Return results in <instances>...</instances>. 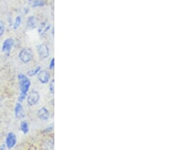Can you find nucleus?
<instances>
[{
  "label": "nucleus",
  "instance_id": "f257e3e1",
  "mask_svg": "<svg viewBox=\"0 0 170 150\" xmlns=\"http://www.w3.org/2000/svg\"><path fill=\"white\" fill-rule=\"evenodd\" d=\"M18 81H19L20 90H21V93H20L19 97H18V101H19V103H21L22 101H24L27 98L29 87H30L31 82L28 77L27 75H23V74L18 75Z\"/></svg>",
  "mask_w": 170,
  "mask_h": 150
},
{
  "label": "nucleus",
  "instance_id": "f03ea898",
  "mask_svg": "<svg viewBox=\"0 0 170 150\" xmlns=\"http://www.w3.org/2000/svg\"><path fill=\"white\" fill-rule=\"evenodd\" d=\"M18 57L22 62L24 63V64H27L33 60L34 54H33V50L29 48H24L19 53Z\"/></svg>",
  "mask_w": 170,
  "mask_h": 150
},
{
  "label": "nucleus",
  "instance_id": "7ed1b4c3",
  "mask_svg": "<svg viewBox=\"0 0 170 150\" xmlns=\"http://www.w3.org/2000/svg\"><path fill=\"white\" fill-rule=\"evenodd\" d=\"M40 99V94L37 90H33L30 92H28L27 96V104L29 106H33V105H36L39 103Z\"/></svg>",
  "mask_w": 170,
  "mask_h": 150
},
{
  "label": "nucleus",
  "instance_id": "20e7f679",
  "mask_svg": "<svg viewBox=\"0 0 170 150\" xmlns=\"http://www.w3.org/2000/svg\"><path fill=\"white\" fill-rule=\"evenodd\" d=\"M36 50H37L39 56H40L42 59H46L49 57L50 55L49 48L46 44L45 43L39 44V45L36 46Z\"/></svg>",
  "mask_w": 170,
  "mask_h": 150
},
{
  "label": "nucleus",
  "instance_id": "39448f33",
  "mask_svg": "<svg viewBox=\"0 0 170 150\" xmlns=\"http://www.w3.org/2000/svg\"><path fill=\"white\" fill-rule=\"evenodd\" d=\"M36 76H37V79L39 80V81L42 83V84L48 83L50 81V79H51L50 73L48 71H45V70H41Z\"/></svg>",
  "mask_w": 170,
  "mask_h": 150
},
{
  "label": "nucleus",
  "instance_id": "423d86ee",
  "mask_svg": "<svg viewBox=\"0 0 170 150\" xmlns=\"http://www.w3.org/2000/svg\"><path fill=\"white\" fill-rule=\"evenodd\" d=\"M17 143V136L15 133L11 132L7 135L6 139H5V146L8 149H12Z\"/></svg>",
  "mask_w": 170,
  "mask_h": 150
},
{
  "label": "nucleus",
  "instance_id": "0eeeda50",
  "mask_svg": "<svg viewBox=\"0 0 170 150\" xmlns=\"http://www.w3.org/2000/svg\"><path fill=\"white\" fill-rule=\"evenodd\" d=\"M14 44V41L12 38H8L3 42V47H2V50H3V53H5V54H9L11 52V50L13 48Z\"/></svg>",
  "mask_w": 170,
  "mask_h": 150
},
{
  "label": "nucleus",
  "instance_id": "6e6552de",
  "mask_svg": "<svg viewBox=\"0 0 170 150\" xmlns=\"http://www.w3.org/2000/svg\"><path fill=\"white\" fill-rule=\"evenodd\" d=\"M37 116L40 120L42 121H47L50 118V112L45 107H42L38 110Z\"/></svg>",
  "mask_w": 170,
  "mask_h": 150
},
{
  "label": "nucleus",
  "instance_id": "1a4fd4ad",
  "mask_svg": "<svg viewBox=\"0 0 170 150\" xmlns=\"http://www.w3.org/2000/svg\"><path fill=\"white\" fill-rule=\"evenodd\" d=\"M14 114L18 119H21L24 117V111L23 106H22L21 103H18L16 104L15 108H14Z\"/></svg>",
  "mask_w": 170,
  "mask_h": 150
},
{
  "label": "nucleus",
  "instance_id": "9d476101",
  "mask_svg": "<svg viewBox=\"0 0 170 150\" xmlns=\"http://www.w3.org/2000/svg\"><path fill=\"white\" fill-rule=\"evenodd\" d=\"M27 26L29 30H33L37 27V20L34 16H29L27 18Z\"/></svg>",
  "mask_w": 170,
  "mask_h": 150
},
{
  "label": "nucleus",
  "instance_id": "9b49d317",
  "mask_svg": "<svg viewBox=\"0 0 170 150\" xmlns=\"http://www.w3.org/2000/svg\"><path fill=\"white\" fill-rule=\"evenodd\" d=\"M50 27H51V26H50L49 24H48L47 22H43V23H42L41 25H40V27H39L38 32L40 35L43 36V35L45 34L47 31H49Z\"/></svg>",
  "mask_w": 170,
  "mask_h": 150
},
{
  "label": "nucleus",
  "instance_id": "f8f14e48",
  "mask_svg": "<svg viewBox=\"0 0 170 150\" xmlns=\"http://www.w3.org/2000/svg\"><path fill=\"white\" fill-rule=\"evenodd\" d=\"M28 3L33 8L42 7L45 5V0H28Z\"/></svg>",
  "mask_w": 170,
  "mask_h": 150
},
{
  "label": "nucleus",
  "instance_id": "ddd939ff",
  "mask_svg": "<svg viewBox=\"0 0 170 150\" xmlns=\"http://www.w3.org/2000/svg\"><path fill=\"white\" fill-rule=\"evenodd\" d=\"M42 70V68L40 66H37L36 68H34L33 69H31L30 71H29L27 72V76L29 77H34V76L37 75L38 73Z\"/></svg>",
  "mask_w": 170,
  "mask_h": 150
},
{
  "label": "nucleus",
  "instance_id": "4468645a",
  "mask_svg": "<svg viewBox=\"0 0 170 150\" xmlns=\"http://www.w3.org/2000/svg\"><path fill=\"white\" fill-rule=\"evenodd\" d=\"M20 129L22 131V133H27L29 132V125L27 123V121H24L21 123V126H20Z\"/></svg>",
  "mask_w": 170,
  "mask_h": 150
},
{
  "label": "nucleus",
  "instance_id": "2eb2a0df",
  "mask_svg": "<svg viewBox=\"0 0 170 150\" xmlns=\"http://www.w3.org/2000/svg\"><path fill=\"white\" fill-rule=\"evenodd\" d=\"M45 150H54V142L52 140H47L45 145Z\"/></svg>",
  "mask_w": 170,
  "mask_h": 150
},
{
  "label": "nucleus",
  "instance_id": "dca6fc26",
  "mask_svg": "<svg viewBox=\"0 0 170 150\" xmlns=\"http://www.w3.org/2000/svg\"><path fill=\"white\" fill-rule=\"evenodd\" d=\"M21 25V16L16 17L15 21H14V30H18L20 27Z\"/></svg>",
  "mask_w": 170,
  "mask_h": 150
},
{
  "label": "nucleus",
  "instance_id": "f3484780",
  "mask_svg": "<svg viewBox=\"0 0 170 150\" xmlns=\"http://www.w3.org/2000/svg\"><path fill=\"white\" fill-rule=\"evenodd\" d=\"M5 23L3 21H0V37L2 36H3L5 33Z\"/></svg>",
  "mask_w": 170,
  "mask_h": 150
},
{
  "label": "nucleus",
  "instance_id": "a211bd4d",
  "mask_svg": "<svg viewBox=\"0 0 170 150\" xmlns=\"http://www.w3.org/2000/svg\"><path fill=\"white\" fill-rule=\"evenodd\" d=\"M49 91L51 94L54 93L55 92V80H51L49 83Z\"/></svg>",
  "mask_w": 170,
  "mask_h": 150
},
{
  "label": "nucleus",
  "instance_id": "6ab92c4d",
  "mask_svg": "<svg viewBox=\"0 0 170 150\" xmlns=\"http://www.w3.org/2000/svg\"><path fill=\"white\" fill-rule=\"evenodd\" d=\"M54 130V126L53 125H50L49 127H48L47 128L45 129V131H44V132L45 133H49V132H51V131Z\"/></svg>",
  "mask_w": 170,
  "mask_h": 150
},
{
  "label": "nucleus",
  "instance_id": "aec40b11",
  "mask_svg": "<svg viewBox=\"0 0 170 150\" xmlns=\"http://www.w3.org/2000/svg\"><path fill=\"white\" fill-rule=\"evenodd\" d=\"M55 68V58H51V62L49 63V68L51 70L54 69Z\"/></svg>",
  "mask_w": 170,
  "mask_h": 150
},
{
  "label": "nucleus",
  "instance_id": "412c9836",
  "mask_svg": "<svg viewBox=\"0 0 170 150\" xmlns=\"http://www.w3.org/2000/svg\"><path fill=\"white\" fill-rule=\"evenodd\" d=\"M0 150H5V145H2L0 147Z\"/></svg>",
  "mask_w": 170,
  "mask_h": 150
},
{
  "label": "nucleus",
  "instance_id": "4be33fe9",
  "mask_svg": "<svg viewBox=\"0 0 170 150\" xmlns=\"http://www.w3.org/2000/svg\"><path fill=\"white\" fill-rule=\"evenodd\" d=\"M0 105H1V101H0Z\"/></svg>",
  "mask_w": 170,
  "mask_h": 150
}]
</instances>
